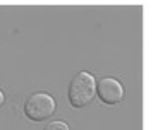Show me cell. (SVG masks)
<instances>
[{
  "label": "cell",
  "mask_w": 158,
  "mask_h": 130,
  "mask_svg": "<svg viewBox=\"0 0 158 130\" xmlns=\"http://www.w3.org/2000/svg\"><path fill=\"white\" fill-rule=\"evenodd\" d=\"M96 96V79L86 70H81L72 77L67 89V98L72 108H86Z\"/></svg>",
  "instance_id": "6da1fadb"
},
{
  "label": "cell",
  "mask_w": 158,
  "mask_h": 130,
  "mask_svg": "<svg viewBox=\"0 0 158 130\" xmlns=\"http://www.w3.org/2000/svg\"><path fill=\"white\" fill-rule=\"evenodd\" d=\"M55 108L57 103L53 96L47 93H35L26 99L23 111L31 122H45L55 113Z\"/></svg>",
  "instance_id": "7a4b0ae2"
},
{
  "label": "cell",
  "mask_w": 158,
  "mask_h": 130,
  "mask_svg": "<svg viewBox=\"0 0 158 130\" xmlns=\"http://www.w3.org/2000/svg\"><path fill=\"white\" fill-rule=\"evenodd\" d=\"M96 96L105 104H117L124 99V87L114 77H102L96 82Z\"/></svg>",
  "instance_id": "3957f363"
},
{
  "label": "cell",
  "mask_w": 158,
  "mask_h": 130,
  "mask_svg": "<svg viewBox=\"0 0 158 130\" xmlns=\"http://www.w3.org/2000/svg\"><path fill=\"white\" fill-rule=\"evenodd\" d=\"M43 130H69V125L65 122H62V120H53Z\"/></svg>",
  "instance_id": "277c9868"
},
{
  "label": "cell",
  "mask_w": 158,
  "mask_h": 130,
  "mask_svg": "<svg viewBox=\"0 0 158 130\" xmlns=\"http://www.w3.org/2000/svg\"><path fill=\"white\" fill-rule=\"evenodd\" d=\"M5 103V98H4V93H2V91H0V106H2V104H4Z\"/></svg>",
  "instance_id": "5b68a950"
}]
</instances>
